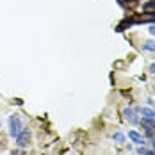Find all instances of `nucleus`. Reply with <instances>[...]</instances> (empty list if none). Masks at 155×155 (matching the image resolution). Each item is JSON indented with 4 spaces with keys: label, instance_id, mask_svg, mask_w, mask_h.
<instances>
[{
    "label": "nucleus",
    "instance_id": "obj_1",
    "mask_svg": "<svg viewBox=\"0 0 155 155\" xmlns=\"http://www.w3.org/2000/svg\"><path fill=\"white\" fill-rule=\"evenodd\" d=\"M23 128H25V125H23L21 118H20L18 114H15V116L9 118V134H11V137H16Z\"/></svg>",
    "mask_w": 155,
    "mask_h": 155
},
{
    "label": "nucleus",
    "instance_id": "obj_2",
    "mask_svg": "<svg viewBox=\"0 0 155 155\" xmlns=\"http://www.w3.org/2000/svg\"><path fill=\"white\" fill-rule=\"evenodd\" d=\"M15 139H16V146H18V148H25V146L29 144V141H31V130L25 127V128L16 136Z\"/></svg>",
    "mask_w": 155,
    "mask_h": 155
},
{
    "label": "nucleus",
    "instance_id": "obj_3",
    "mask_svg": "<svg viewBox=\"0 0 155 155\" xmlns=\"http://www.w3.org/2000/svg\"><path fill=\"white\" fill-rule=\"evenodd\" d=\"M123 118L128 121V123H132V125H137V123L141 121L139 116L136 114V110H134V109H130V107L123 109Z\"/></svg>",
    "mask_w": 155,
    "mask_h": 155
},
{
    "label": "nucleus",
    "instance_id": "obj_4",
    "mask_svg": "<svg viewBox=\"0 0 155 155\" xmlns=\"http://www.w3.org/2000/svg\"><path fill=\"white\" fill-rule=\"evenodd\" d=\"M128 139L132 141V143H136L137 146H139V144H141V146H144V144H146V139L141 136L139 132H136V130H128Z\"/></svg>",
    "mask_w": 155,
    "mask_h": 155
},
{
    "label": "nucleus",
    "instance_id": "obj_5",
    "mask_svg": "<svg viewBox=\"0 0 155 155\" xmlns=\"http://www.w3.org/2000/svg\"><path fill=\"white\" fill-rule=\"evenodd\" d=\"M137 112L143 114V118H148V120H155V110L150 107H139L137 109Z\"/></svg>",
    "mask_w": 155,
    "mask_h": 155
},
{
    "label": "nucleus",
    "instance_id": "obj_6",
    "mask_svg": "<svg viewBox=\"0 0 155 155\" xmlns=\"http://www.w3.org/2000/svg\"><path fill=\"white\" fill-rule=\"evenodd\" d=\"M141 123V121H139ZM141 127H143V130H144V136L146 137H150V139H153L155 137V130L150 127V125H146V123H141Z\"/></svg>",
    "mask_w": 155,
    "mask_h": 155
},
{
    "label": "nucleus",
    "instance_id": "obj_7",
    "mask_svg": "<svg viewBox=\"0 0 155 155\" xmlns=\"http://www.w3.org/2000/svg\"><path fill=\"white\" fill-rule=\"evenodd\" d=\"M143 50H146V52H155V41H144V43H143Z\"/></svg>",
    "mask_w": 155,
    "mask_h": 155
},
{
    "label": "nucleus",
    "instance_id": "obj_8",
    "mask_svg": "<svg viewBox=\"0 0 155 155\" xmlns=\"http://www.w3.org/2000/svg\"><path fill=\"white\" fill-rule=\"evenodd\" d=\"M112 139L116 141V143H125V134H123V132H114Z\"/></svg>",
    "mask_w": 155,
    "mask_h": 155
},
{
    "label": "nucleus",
    "instance_id": "obj_9",
    "mask_svg": "<svg viewBox=\"0 0 155 155\" xmlns=\"http://www.w3.org/2000/svg\"><path fill=\"white\" fill-rule=\"evenodd\" d=\"M141 123H146V125H150V127H152V128L155 130V120H148V118H143V120H141Z\"/></svg>",
    "mask_w": 155,
    "mask_h": 155
},
{
    "label": "nucleus",
    "instance_id": "obj_10",
    "mask_svg": "<svg viewBox=\"0 0 155 155\" xmlns=\"http://www.w3.org/2000/svg\"><path fill=\"white\" fill-rule=\"evenodd\" d=\"M137 155H146V150H144L141 144H139V148H137Z\"/></svg>",
    "mask_w": 155,
    "mask_h": 155
},
{
    "label": "nucleus",
    "instance_id": "obj_11",
    "mask_svg": "<svg viewBox=\"0 0 155 155\" xmlns=\"http://www.w3.org/2000/svg\"><path fill=\"white\" fill-rule=\"evenodd\" d=\"M13 104H16V105H23V100H21V98H15Z\"/></svg>",
    "mask_w": 155,
    "mask_h": 155
},
{
    "label": "nucleus",
    "instance_id": "obj_12",
    "mask_svg": "<svg viewBox=\"0 0 155 155\" xmlns=\"http://www.w3.org/2000/svg\"><path fill=\"white\" fill-rule=\"evenodd\" d=\"M148 32H150L152 36H155V23H153V25H150V29H148Z\"/></svg>",
    "mask_w": 155,
    "mask_h": 155
},
{
    "label": "nucleus",
    "instance_id": "obj_13",
    "mask_svg": "<svg viewBox=\"0 0 155 155\" xmlns=\"http://www.w3.org/2000/svg\"><path fill=\"white\" fill-rule=\"evenodd\" d=\"M148 71H150V73H153V75H155V62H153V64H150V68H148Z\"/></svg>",
    "mask_w": 155,
    "mask_h": 155
},
{
    "label": "nucleus",
    "instance_id": "obj_14",
    "mask_svg": "<svg viewBox=\"0 0 155 155\" xmlns=\"http://www.w3.org/2000/svg\"><path fill=\"white\" fill-rule=\"evenodd\" d=\"M146 155H155L153 150H146Z\"/></svg>",
    "mask_w": 155,
    "mask_h": 155
},
{
    "label": "nucleus",
    "instance_id": "obj_15",
    "mask_svg": "<svg viewBox=\"0 0 155 155\" xmlns=\"http://www.w3.org/2000/svg\"><path fill=\"white\" fill-rule=\"evenodd\" d=\"M152 146H153V152H155V137L152 139Z\"/></svg>",
    "mask_w": 155,
    "mask_h": 155
}]
</instances>
